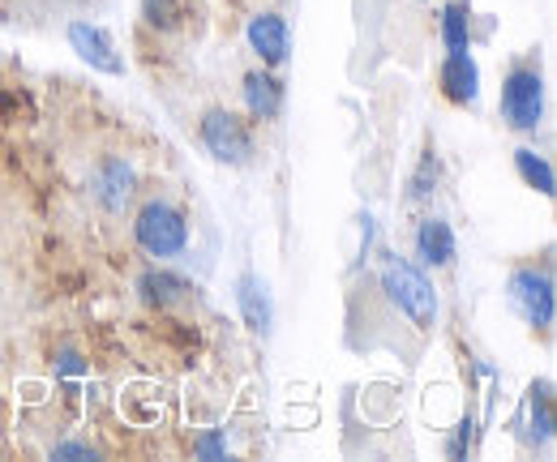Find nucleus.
<instances>
[{"label": "nucleus", "instance_id": "obj_7", "mask_svg": "<svg viewBox=\"0 0 557 462\" xmlns=\"http://www.w3.org/2000/svg\"><path fill=\"white\" fill-rule=\"evenodd\" d=\"M437 82H442V95H446L450 103H459V108H472V103L481 99V65H476L472 48L446 52V61H442V73H437Z\"/></svg>", "mask_w": 557, "mask_h": 462}, {"label": "nucleus", "instance_id": "obj_15", "mask_svg": "<svg viewBox=\"0 0 557 462\" xmlns=\"http://www.w3.org/2000/svg\"><path fill=\"white\" fill-rule=\"evenodd\" d=\"M515 172L523 176V185H532L541 198H554V163L545 154H536L532 146H519L515 150Z\"/></svg>", "mask_w": 557, "mask_h": 462}, {"label": "nucleus", "instance_id": "obj_17", "mask_svg": "<svg viewBox=\"0 0 557 462\" xmlns=\"http://www.w3.org/2000/svg\"><path fill=\"white\" fill-rule=\"evenodd\" d=\"M141 17L154 30H176L181 26V0H141Z\"/></svg>", "mask_w": 557, "mask_h": 462}, {"label": "nucleus", "instance_id": "obj_12", "mask_svg": "<svg viewBox=\"0 0 557 462\" xmlns=\"http://www.w3.org/2000/svg\"><path fill=\"white\" fill-rule=\"evenodd\" d=\"M240 95H245V108H249L253 121H275L278 112H283V82H278L275 73H267V68L249 73Z\"/></svg>", "mask_w": 557, "mask_h": 462}, {"label": "nucleus", "instance_id": "obj_18", "mask_svg": "<svg viewBox=\"0 0 557 462\" xmlns=\"http://www.w3.org/2000/svg\"><path fill=\"white\" fill-rule=\"evenodd\" d=\"M433 185H437V159H433V150L424 154V163H420V172L412 176V193H408V201H420L433 193Z\"/></svg>", "mask_w": 557, "mask_h": 462}, {"label": "nucleus", "instance_id": "obj_8", "mask_svg": "<svg viewBox=\"0 0 557 462\" xmlns=\"http://www.w3.org/2000/svg\"><path fill=\"white\" fill-rule=\"evenodd\" d=\"M245 39H249V48L262 57V65H271V68L283 65L287 52H292V30H287V22H283L278 13H258V17H249Z\"/></svg>", "mask_w": 557, "mask_h": 462}, {"label": "nucleus", "instance_id": "obj_13", "mask_svg": "<svg viewBox=\"0 0 557 462\" xmlns=\"http://www.w3.org/2000/svg\"><path fill=\"white\" fill-rule=\"evenodd\" d=\"M417 258L424 265H433V270H442V265L455 262V232H450V223L446 218H420L417 223Z\"/></svg>", "mask_w": 557, "mask_h": 462}, {"label": "nucleus", "instance_id": "obj_19", "mask_svg": "<svg viewBox=\"0 0 557 462\" xmlns=\"http://www.w3.org/2000/svg\"><path fill=\"white\" fill-rule=\"evenodd\" d=\"M57 462H65V459H99V450L95 446H86V441H61V446H52L48 450Z\"/></svg>", "mask_w": 557, "mask_h": 462}, {"label": "nucleus", "instance_id": "obj_4", "mask_svg": "<svg viewBox=\"0 0 557 462\" xmlns=\"http://www.w3.org/2000/svg\"><path fill=\"white\" fill-rule=\"evenodd\" d=\"M506 300H510V309H515L528 326H536V330H549V326H554L557 291H554V274H549V270H536V265L510 270V278H506Z\"/></svg>", "mask_w": 557, "mask_h": 462}, {"label": "nucleus", "instance_id": "obj_10", "mask_svg": "<svg viewBox=\"0 0 557 462\" xmlns=\"http://www.w3.org/2000/svg\"><path fill=\"white\" fill-rule=\"evenodd\" d=\"M95 198L103 201V210L121 214L134 198V167L121 154H103L95 167Z\"/></svg>", "mask_w": 557, "mask_h": 462}, {"label": "nucleus", "instance_id": "obj_22", "mask_svg": "<svg viewBox=\"0 0 557 462\" xmlns=\"http://www.w3.org/2000/svg\"><path fill=\"white\" fill-rule=\"evenodd\" d=\"M468 446H472V420H463V424H459V433H455V441H450V459H463V454H468Z\"/></svg>", "mask_w": 557, "mask_h": 462}, {"label": "nucleus", "instance_id": "obj_11", "mask_svg": "<svg viewBox=\"0 0 557 462\" xmlns=\"http://www.w3.org/2000/svg\"><path fill=\"white\" fill-rule=\"evenodd\" d=\"M236 304H240V317L253 334H271L275 322V304H271V291L258 274H240L236 278Z\"/></svg>", "mask_w": 557, "mask_h": 462}, {"label": "nucleus", "instance_id": "obj_6", "mask_svg": "<svg viewBox=\"0 0 557 462\" xmlns=\"http://www.w3.org/2000/svg\"><path fill=\"white\" fill-rule=\"evenodd\" d=\"M70 48L103 77H125V57L108 26L99 22H70Z\"/></svg>", "mask_w": 557, "mask_h": 462}, {"label": "nucleus", "instance_id": "obj_14", "mask_svg": "<svg viewBox=\"0 0 557 462\" xmlns=\"http://www.w3.org/2000/svg\"><path fill=\"white\" fill-rule=\"evenodd\" d=\"M528 441L532 446H549L554 441V386L549 382H536L528 390Z\"/></svg>", "mask_w": 557, "mask_h": 462}, {"label": "nucleus", "instance_id": "obj_3", "mask_svg": "<svg viewBox=\"0 0 557 462\" xmlns=\"http://www.w3.org/2000/svg\"><path fill=\"white\" fill-rule=\"evenodd\" d=\"M502 121L515 133H536L545 121V77L541 68L515 65L502 77Z\"/></svg>", "mask_w": 557, "mask_h": 462}, {"label": "nucleus", "instance_id": "obj_20", "mask_svg": "<svg viewBox=\"0 0 557 462\" xmlns=\"http://www.w3.org/2000/svg\"><path fill=\"white\" fill-rule=\"evenodd\" d=\"M194 454H198V459H227V441H223L219 433H207V437L194 441Z\"/></svg>", "mask_w": 557, "mask_h": 462}, {"label": "nucleus", "instance_id": "obj_9", "mask_svg": "<svg viewBox=\"0 0 557 462\" xmlns=\"http://www.w3.org/2000/svg\"><path fill=\"white\" fill-rule=\"evenodd\" d=\"M138 291L154 309H185L189 300H198V287L176 270H146L138 278Z\"/></svg>", "mask_w": 557, "mask_h": 462}, {"label": "nucleus", "instance_id": "obj_21", "mask_svg": "<svg viewBox=\"0 0 557 462\" xmlns=\"http://www.w3.org/2000/svg\"><path fill=\"white\" fill-rule=\"evenodd\" d=\"M82 373H86V364H82L77 351H61L57 355V377H82Z\"/></svg>", "mask_w": 557, "mask_h": 462}, {"label": "nucleus", "instance_id": "obj_5", "mask_svg": "<svg viewBox=\"0 0 557 462\" xmlns=\"http://www.w3.org/2000/svg\"><path fill=\"white\" fill-rule=\"evenodd\" d=\"M198 137H202V146H207V154L214 163L245 167L253 159V133H249V125L236 112H227V108L207 112L202 125H198Z\"/></svg>", "mask_w": 557, "mask_h": 462}, {"label": "nucleus", "instance_id": "obj_16", "mask_svg": "<svg viewBox=\"0 0 557 462\" xmlns=\"http://www.w3.org/2000/svg\"><path fill=\"white\" fill-rule=\"evenodd\" d=\"M442 43H446V52L472 48V9L463 0H450L442 9Z\"/></svg>", "mask_w": 557, "mask_h": 462}, {"label": "nucleus", "instance_id": "obj_2", "mask_svg": "<svg viewBox=\"0 0 557 462\" xmlns=\"http://www.w3.org/2000/svg\"><path fill=\"white\" fill-rule=\"evenodd\" d=\"M134 240L146 258L172 262L189 249V218L168 201H146L134 218Z\"/></svg>", "mask_w": 557, "mask_h": 462}, {"label": "nucleus", "instance_id": "obj_1", "mask_svg": "<svg viewBox=\"0 0 557 462\" xmlns=\"http://www.w3.org/2000/svg\"><path fill=\"white\" fill-rule=\"evenodd\" d=\"M382 291L417 330H433V322H437V291H433L429 274L417 262H408L399 253H386L382 258Z\"/></svg>", "mask_w": 557, "mask_h": 462}]
</instances>
